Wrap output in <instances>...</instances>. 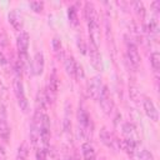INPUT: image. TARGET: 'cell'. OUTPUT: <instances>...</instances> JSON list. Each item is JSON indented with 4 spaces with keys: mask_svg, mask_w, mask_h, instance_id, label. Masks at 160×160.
I'll list each match as a JSON object with an SVG mask.
<instances>
[{
    "mask_svg": "<svg viewBox=\"0 0 160 160\" xmlns=\"http://www.w3.org/2000/svg\"><path fill=\"white\" fill-rule=\"evenodd\" d=\"M40 122H41V111L36 110L30 124V140L32 145H36L40 140Z\"/></svg>",
    "mask_w": 160,
    "mask_h": 160,
    "instance_id": "1",
    "label": "cell"
},
{
    "mask_svg": "<svg viewBox=\"0 0 160 160\" xmlns=\"http://www.w3.org/2000/svg\"><path fill=\"white\" fill-rule=\"evenodd\" d=\"M98 100H99L100 106L104 110V112L108 114V115H110L111 111H112V109H114V101H112V98L110 95V91H109V89L106 86L102 88L101 94H100V96H99Z\"/></svg>",
    "mask_w": 160,
    "mask_h": 160,
    "instance_id": "2",
    "label": "cell"
},
{
    "mask_svg": "<svg viewBox=\"0 0 160 160\" xmlns=\"http://www.w3.org/2000/svg\"><path fill=\"white\" fill-rule=\"evenodd\" d=\"M88 54H89L91 65H92L96 70L101 71V70H102V59H101V55H100V52H99V48H98L94 42H91V41H90V44H89Z\"/></svg>",
    "mask_w": 160,
    "mask_h": 160,
    "instance_id": "3",
    "label": "cell"
},
{
    "mask_svg": "<svg viewBox=\"0 0 160 160\" xmlns=\"http://www.w3.org/2000/svg\"><path fill=\"white\" fill-rule=\"evenodd\" d=\"M40 139L42 144L48 148L50 140V118L46 114H41V122H40Z\"/></svg>",
    "mask_w": 160,
    "mask_h": 160,
    "instance_id": "4",
    "label": "cell"
},
{
    "mask_svg": "<svg viewBox=\"0 0 160 160\" xmlns=\"http://www.w3.org/2000/svg\"><path fill=\"white\" fill-rule=\"evenodd\" d=\"M126 52H128L129 61L132 64V66L139 68V65L141 62V58H140V54H139L136 45L132 41H126Z\"/></svg>",
    "mask_w": 160,
    "mask_h": 160,
    "instance_id": "5",
    "label": "cell"
},
{
    "mask_svg": "<svg viewBox=\"0 0 160 160\" xmlns=\"http://www.w3.org/2000/svg\"><path fill=\"white\" fill-rule=\"evenodd\" d=\"M104 85H102V81H101V78L100 76H94L89 85H88V89H89V94L90 96L94 99V100H98L100 94H101V90H102Z\"/></svg>",
    "mask_w": 160,
    "mask_h": 160,
    "instance_id": "6",
    "label": "cell"
},
{
    "mask_svg": "<svg viewBox=\"0 0 160 160\" xmlns=\"http://www.w3.org/2000/svg\"><path fill=\"white\" fill-rule=\"evenodd\" d=\"M44 66H45V59H44V54L41 51L35 52L32 61H31V69L32 72L35 75H40L44 71Z\"/></svg>",
    "mask_w": 160,
    "mask_h": 160,
    "instance_id": "7",
    "label": "cell"
},
{
    "mask_svg": "<svg viewBox=\"0 0 160 160\" xmlns=\"http://www.w3.org/2000/svg\"><path fill=\"white\" fill-rule=\"evenodd\" d=\"M144 110H145V114L148 115V118H150V120H152L155 122L159 120V111L151 99H149V98L144 99Z\"/></svg>",
    "mask_w": 160,
    "mask_h": 160,
    "instance_id": "8",
    "label": "cell"
},
{
    "mask_svg": "<svg viewBox=\"0 0 160 160\" xmlns=\"http://www.w3.org/2000/svg\"><path fill=\"white\" fill-rule=\"evenodd\" d=\"M29 40H30L29 34L26 31H21L20 35L18 36V39H16V45H18L19 54H26L28 48H29Z\"/></svg>",
    "mask_w": 160,
    "mask_h": 160,
    "instance_id": "9",
    "label": "cell"
},
{
    "mask_svg": "<svg viewBox=\"0 0 160 160\" xmlns=\"http://www.w3.org/2000/svg\"><path fill=\"white\" fill-rule=\"evenodd\" d=\"M119 146L126 152L129 154L130 156H132L135 154V150H136V144L132 139H124L121 141H119Z\"/></svg>",
    "mask_w": 160,
    "mask_h": 160,
    "instance_id": "10",
    "label": "cell"
},
{
    "mask_svg": "<svg viewBox=\"0 0 160 160\" xmlns=\"http://www.w3.org/2000/svg\"><path fill=\"white\" fill-rule=\"evenodd\" d=\"M99 136H100V140H101V142H102L104 145H106L108 148H111V149L115 148V146H114V142H115L116 140L112 138V135H111L105 128H102V129L100 130Z\"/></svg>",
    "mask_w": 160,
    "mask_h": 160,
    "instance_id": "11",
    "label": "cell"
},
{
    "mask_svg": "<svg viewBox=\"0 0 160 160\" xmlns=\"http://www.w3.org/2000/svg\"><path fill=\"white\" fill-rule=\"evenodd\" d=\"M81 152L85 160H96V152L90 142H84L81 145Z\"/></svg>",
    "mask_w": 160,
    "mask_h": 160,
    "instance_id": "12",
    "label": "cell"
},
{
    "mask_svg": "<svg viewBox=\"0 0 160 160\" xmlns=\"http://www.w3.org/2000/svg\"><path fill=\"white\" fill-rule=\"evenodd\" d=\"M64 66H65L66 72H68L71 78H75L78 64H76V61H75V59H74L72 56H68V58L65 59V61H64Z\"/></svg>",
    "mask_w": 160,
    "mask_h": 160,
    "instance_id": "13",
    "label": "cell"
},
{
    "mask_svg": "<svg viewBox=\"0 0 160 160\" xmlns=\"http://www.w3.org/2000/svg\"><path fill=\"white\" fill-rule=\"evenodd\" d=\"M78 120H79V124L82 126V128H85V129H89L90 128V124H91V119H90V116H89V114L84 110V109H79V111H78Z\"/></svg>",
    "mask_w": 160,
    "mask_h": 160,
    "instance_id": "14",
    "label": "cell"
},
{
    "mask_svg": "<svg viewBox=\"0 0 160 160\" xmlns=\"http://www.w3.org/2000/svg\"><path fill=\"white\" fill-rule=\"evenodd\" d=\"M0 138L8 142L10 139V128L5 120V118H0Z\"/></svg>",
    "mask_w": 160,
    "mask_h": 160,
    "instance_id": "15",
    "label": "cell"
},
{
    "mask_svg": "<svg viewBox=\"0 0 160 160\" xmlns=\"http://www.w3.org/2000/svg\"><path fill=\"white\" fill-rule=\"evenodd\" d=\"M48 99H46V95H45V91L44 90H39L38 94H36V105H38V110L40 111H44L48 106Z\"/></svg>",
    "mask_w": 160,
    "mask_h": 160,
    "instance_id": "16",
    "label": "cell"
},
{
    "mask_svg": "<svg viewBox=\"0 0 160 160\" xmlns=\"http://www.w3.org/2000/svg\"><path fill=\"white\" fill-rule=\"evenodd\" d=\"M84 14H85V19H86V21L92 20V19H98L96 9H95V6H94L92 2H85V10H84Z\"/></svg>",
    "mask_w": 160,
    "mask_h": 160,
    "instance_id": "17",
    "label": "cell"
},
{
    "mask_svg": "<svg viewBox=\"0 0 160 160\" xmlns=\"http://www.w3.org/2000/svg\"><path fill=\"white\" fill-rule=\"evenodd\" d=\"M8 19H9V22L12 25V28L15 30H20L21 26H22V21H21V18H19V15L15 12V11H10L8 14Z\"/></svg>",
    "mask_w": 160,
    "mask_h": 160,
    "instance_id": "18",
    "label": "cell"
},
{
    "mask_svg": "<svg viewBox=\"0 0 160 160\" xmlns=\"http://www.w3.org/2000/svg\"><path fill=\"white\" fill-rule=\"evenodd\" d=\"M28 158H29V146H28L26 142H22L18 148L16 160H28Z\"/></svg>",
    "mask_w": 160,
    "mask_h": 160,
    "instance_id": "19",
    "label": "cell"
},
{
    "mask_svg": "<svg viewBox=\"0 0 160 160\" xmlns=\"http://www.w3.org/2000/svg\"><path fill=\"white\" fill-rule=\"evenodd\" d=\"M14 92H15V96H16V99L25 96L24 85H22L21 80H19V79H15V80H14Z\"/></svg>",
    "mask_w": 160,
    "mask_h": 160,
    "instance_id": "20",
    "label": "cell"
},
{
    "mask_svg": "<svg viewBox=\"0 0 160 160\" xmlns=\"http://www.w3.org/2000/svg\"><path fill=\"white\" fill-rule=\"evenodd\" d=\"M150 64H151V66H152V69L155 71H159V69H160V54L158 51L151 52V55H150Z\"/></svg>",
    "mask_w": 160,
    "mask_h": 160,
    "instance_id": "21",
    "label": "cell"
},
{
    "mask_svg": "<svg viewBox=\"0 0 160 160\" xmlns=\"http://www.w3.org/2000/svg\"><path fill=\"white\" fill-rule=\"evenodd\" d=\"M68 15H69V20L72 25H78L79 24V20H78V11L74 6H70L68 9Z\"/></svg>",
    "mask_w": 160,
    "mask_h": 160,
    "instance_id": "22",
    "label": "cell"
},
{
    "mask_svg": "<svg viewBox=\"0 0 160 160\" xmlns=\"http://www.w3.org/2000/svg\"><path fill=\"white\" fill-rule=\"evenodd\" d=\"M18 105H19V108H20V110H21L22 112L26 114V112L29 111V101H28L26 96L19 98V99H18Z\"/></svg>",
    "mask_w": 160,
    "mask_h": 160,
    "instance_id": "23",
    "label": "cell"
},
{
    "mask_svg": "<svg viewBox=\"0 0 160 160\" xmlns=\"http://www.w3.org/2000/svg\"><path fill=\"white\" fill-rule=\"evenodd\" d=\"M122 130H124V134L128 135V139H131V136H132V134H134V131H135L134 126H132L130 122H125V124L122 125Z\"/></svg>",
    "mask_w": 160,
    "mask_h": 160,
    "instance_id": "24",
    "label": "cell"
},
{
    "mask_svg": "<svg viewBox=\"0 0 160 160\" xmlns=\"http://www.w3.org/2000/svg\"><path fill=\"white\" fill-rule=\"evenodd\" d=\"M132 5H134L136 12H138L141 18H144V15H145V6H144V4H142L141 1H134Z\"/></svg>",
    "mask_w": 160,
    "mask_h": 160,
    "instance_id": "25",
    "label": "cell"
},
{
    "mask_svg": "<svg viewBox=\"0 0 160 160\" xmlns=\"http://www.w3.org/2000/svg\"><path fill=\"white\" fill-rule=\"evenodd\" d=\"M30 8L35 11V12H40L44 9V2L42 1H31L30 2Z\"/></svg>",
    "mask_w": 160,
    "mask_h": 160,
    "instance_id": "26",
    "label": "cell"
},
{
    "mask_svg": "<svg viewBox=\"0 0 160 160\" xmlns=\"http://www.w3.org/2000/svg\"><path fill=\"white\" fill-rule=\"evenodd\" d=\"M51 45H52V50L55 52H59L61 50V39L59 36H55L51 41Z\"/></svg>",
    "mask_w": 160,
    "mask_h": 160,
    "instance_id": "27",
    "label": "cell"
},
{
    "mask_svg": "<svg viewBox=\"0 0 160 160\" xmlns=\"http://www.w3.org/2000/svg\"><path fill=\"white\" fill-rule=\"evenodd\" d=\"M76 45H78V48H79V50L82 52V54H86L88 52V46H86V44H85V41H84V39L82 38H78V40H76Z\"/></svg>",
    "mask_w": 160,
    "mask_h": 160,
    "instance_id": "28",
    "label": "cell"
},
{
    "mask_svg": "<svg viewBox=\"0 0 160 160\" xmlns=\"http://www.w3.org/2000/svg\"><path fill=\"white\" fill-rule=\"evenodd\" d=\"M139 156H140V159H141V160H154L152 154H151L149 150H146V149H142V150L140 151Z\"/></svg>",
    "mask_w": 160,
    "mask_h": 160,
    "instance_id": "29",
    "label": "cell"
},
{
    "mask_svg": "<svg viewBox=\"0 0 160 160\" xmlns=\"http://www.w3.org/2000/svg\"><path fill=\"white\" fill-rule=\"evenodd\" d=\"M148 30H149L150 32H152V34H156V32H158V21H156L155 19H151V20H150V22H149V25H148Z\"/></svg>",
    "mask_w": 160,
    "mask_h": 160,
    "instance_id": "30",
    "label": "cell"
},
{
    "mask_svg": "<svg viewBox=\"0 0 160 160\" xmlns=\"http://www.w3.org/2000/svg\"><path fill=\"white\" fill-rule=\"evenodd\" d=\"M35 158L36 160H46V151L44 149H36Z\"/></svg>",
    "mask_w": 160,
    "mask_h": 160,
    "instance_id": "31",
    "label": "cell"
},
{
    "mask_svg": "<svg viewBox=\"0 0 160 160\" xmlns=\"http://www.w3.org/2000/svg\"><path fill=\"white\" fill-rule=\"evenodd\" d=\"M130 95H131V98H132L135 101H136V99L140 96V95H139V92H138V90H136L135 88H132V86L130 88Z\"/></svg>",
    "mask_w": 160,
    "mask_h": 160,
    "instance_id": "32",
    "label": "cell"
},
{
    "mask_svg": "<svg viewBox=\"0 0 160 160\" xmlns=\"http://www.w3.org/2000/svg\"><path fill=\"white\" fill-rule=\"evenodd\" d=\"M151 8H152V9H154V10L158 12V11L160 10V1H159V0L152 1V2H151Z\"/></svg>",
    "mask_w": 160,
    "mask_h": 160,
    "instance_id": "33",
    "label": "cell"
},
{
    "mask_svg": "<svg viewBox=\"0 0 160 160\" xmlns=\"http://www.w3.org/2000/svg\"><path fill=\"white\" fill-rule=\"evenodd\" d=\"M0 160H6V154H5V150L1 144H0Z\"/></svg>",
    "mask_w": 160,
    "mask_h": 160,
    "instance_id": "34",
    "label": "cell"
}]
</instances>
